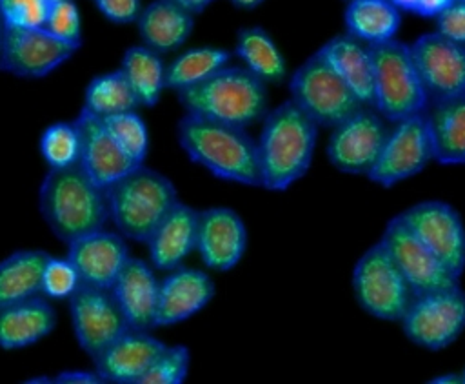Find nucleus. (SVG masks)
<instances>
[{"label": "nucleus", "instance_id": "obj_28", "mask_svg": "<svg viewBox=\"0 0 465 384\" xmlns=\"http://www.w3.org/2000/svg\"><path fill=\"white\" fill-rule=\"evenodd\" d=\"M343 24L351 36L367 45L396 38L401 11L389 0H351L343 11Z\"/></svg>", "mask_w": 465, "mask_h": 384}, {"label": "nucleus", "instance_id": "obj_5", "mask_svg": "<svg viewBox=\"0 0 465 384\" xmlns=\"http://www.w3.org/2000/svg\"><path fill=\"white\" fill-rule=\"evenodd\" d=\"M109 220L129 240L145 244L176 206V186L163 173L138 164L105 187Z\"/></svg>", "mask_w": 465, "mask_h": 384}, {"label": "nucleus", "instance_id": "obj_18", "mask_svg": "<svg viewBox=\"0 0 465 384\" xmlns=\"http://www.w3.org/2000/svg\"><path fill=\"white\" fill-rule=\"evenodd\" d=\"M125 240L118 231L102 227L67 242V258L82 284L111 289L131 257Z\"/></svg>", "mask_w": 465, "mask_h": 384}, {"label": "nucleus", "instance_id": "obj_33", "mask_svg": "<svg viewBox=\"0 0 465 384\" xmlns=\"http://www.w3.org/2000/svg\"><path fill=\"white\" fill-rule=\"evenodd\" d=\"M138 106V98L120 67L93 76L84 91L82 107L98 116L133 111Z\"/></svg>", "mask_w": 465, "mask_h": 384}, {"label": "nucleus", "instance_id": "obj_4", "mask_svg": "<svg viewBox=\"0 0 465 384\" xmlns=\"http://www.w3.org/2000/svg\"><path fill=\"white\" fill-rule=\"evenodd\" d=\"M176 96L187 115L245 129L269 111L267 84L243 66H225Z\"/></svg>", "mask_w": 465, "mask_h": 384}, {"label": "nucleus", "instance_id": "obj_17", "mask_svg": "<svg viewBox=\"0 0 465 384\" xmlns=\"http://www.w3.org/2000/svg\"><path fill=\"white\" fill-rule=\"evenodd\" d=\"M247 227L227 206H211L198 213L196 251L207 269L229 271L245 255Z\"/></svg>", "mask_w": 465, "mask_h": 384}, {"label": "nucleus", "instance_id": "obj_29", "mask_svg": "<svg viewBox=\"0 0 465 384\" xmlns=\"http://www.w3.org/2000/svg\"><path fill=\"white\" fill-rule=\"evenodd\" d=\"M234 55L243 62V67L265 84H282L287 78L285 56L262 25L238 29Z\"/></svg>", "mask_w": 465, "mask_h": 384}, {"label": "nucleus", "instance_id": "obj_13", "mask_svg": "<svg viewBox=\"0 0 465 384\" xmlns=\"http://www.w3.org/2000/svg\"><path fill=\"white\" fill-rule=\"evenodd\" d=\"M67 300L76 342L91 359L131 329L113 291L107 288L80 284Z\"/></svg>", "mask_w": 465, "mask_h": 384}, {"label": "nucleus", "instance_id": "obj_51", "mask_svg": "<svg viewBox=\"0 0 465 384\" xmlns=\"http://www.w3.org/2000/svg\"><path fill=\"white\" fill-rule=\"evenodd\" d=\"M343 2H351V0H343Z\"/></svg>", "mask_w": 465, "mask_h": 384}, {"label": "nucleus", "instance_id": "obj_47", "mask_svg": "<svg viewBox=\"0 0 465 384\" xmlns=\"http://www.w3.org/2000/svg\"><path fill=\"white\" fill-rule=\"evenodd\" d=\"M396 9L400 11H409V13H416L418 7V0H389Z\"/></svg>", "mask_w": 465, "mask_h": 384}, {"label": "nucleus", "instance_id": "obj_8", "mask_svg": "<svg viewBox=\"0 0 465 384\" xmlns=\"http://www.w3.org/2000/svg\"><path fill=\"white\" fill-rule=\"evenodd\" d=\"M352 291L363 311L389 322H400L414 297L381 240L354 264Z\"/></svg>", "mask_w": 465, "mask_h": 384}, {"label": "nucleus", "instance_id": "obj_9", "mask_svg": "<svg viewBox=\"0 0 465 384\" xmlns=\"http://www.w3.org/2000/svg\"><path fill=\"white\" fill-rule=\"evenodd\" d=\"M400 322L411 342L440 351L456 342L465 329V291L458 284L414 295Z\"/></svg>", "mask_w": 465, "mask_h": 384}, {"label": "nucleus", "instance_id": "obj_43", "mask_svg": "<svg viewBox=\"0 0 465 384\" xmlns=\"http://www.w3.org/2000/svg\"><path fill=\"white\" fill-rule=\"evenodd\" d=\"M454 0H418L416 15L423 18H436L440 13H443Z\"/></svg>", "mask_w": 465, "mask_h": 384}, {"label": "nucleus", "instance_id": "obj_27", "mask_svg": "<svg viewBox=\"0 0 465 384\" xmlns=\"http://www.w3.org/2000/svg\"><path fill=\"white\" fill-rule=\"evenodd\" d=\"M434 160L443 166L465 164V93L430 102L427 111Z\"/></svg>", "mask_w": 465, "mask_h": 384}, {"label": "nucleus", "instance_id": "obj_37", "mask_svg": "<svg viewBox=\"0 0 465 384\" xmlns=\"http://www.w3.org/2000/svg\"><path fill=\"white\" fill-rule=\"evenodd\" d=\"M80 284V275L67 257H49L42 275L40 295L51 300H64L69 298Z\"/></svg>", "mask_w": 465, "mask_h": 384}, {"label": "nucleus", "instance_id": "obj_21", "mask_svg": "<svg viewBox=\"0 0 465 384\" xmlns=\"http://www.w3.org/2000/svg\"><path fill=\"white\" fill-rule=\"evenodd\" d=\"M214 297V282L207 271L178 266L160 280L156 328L174 326L202 311Z\"/></svg>", "mask_w": 465, "mask_h": 384}, {"label": "nucleus", "instance_id": "obj_45", "mask_svg": "<svg viewBox=\"0 0 465 384\" xmlns=\"http://www.w3.org/2000/svg\"><path fill=\"white\" fill-rule=\"evenodd\" d=\"M429 382H434V384H460V382H463V377L456 375V373H447V375H438V377L430 379Z\"/></svg>", "mask_w": 465, "mask_h": 384}, {"label": "nucleus", "instance_id": "obj_11", "mask_svg": "<svg viewBox=\"0 0 465 384\" xmlns=\"http://www.w3.org/2000/svg\"><path fill=\"white\" fill-rule=\"evenodd\" d=\"M414 237L458 278L465 271V224L454 206L423 200L398 213Z\"/></svg>", "mask_w": 465, "mask_h": 384}, {"label": "nucleus", "instance_id": "obj_48", "mask_svg": "<svg viewBox=\"0 0 465 384\" xmlns=\"http://www.w3.org/2000/svg\"><path fill=\"white\" fill-rule=\"evenodd\" d=\"M2 33H4V22H2V16H0V42H2Z\"/></svg>", "mask_w": 465, "mask_h": 384}, {"label": "nucleus", "instance_id": "obj_1", "mask_svg": "<svg viewBox=\"0 0 465 384\" xmlns=\"http://www.w3.org/2000/svg\"><path fill=\"white\" fill-rule=\"evenodd\" d=\"M318 129L291 98L269 109L256 138L260 187L285 191L303 178L312 164Z\"/></svg>", "mask_w": 465, "mask_h": 384}, {"label": "nucleus", "instance_id": "obj_36", "mask_svg": "<svg viewBox=\"0 0 465 384\" xmlns=\"http://www.w3.org/2000/svg\"><path fill=\"white\" fill-rule=\"evenodd\" d=\"M191 353L183 344L167 346L143 375L140 384H182L189 373Z\"/></svg>", "mask_w": 465, "mask_h": 384}, {"label": "nucleus", "instance_id": "obj_50", "mask_svg": "<svg viewBox=\"0 0 465 384\" xmlns=\"http://www.w3.org/2000/svg\"><path fill=\"white\" fill-rule=\"evenodd\" d=\"M461 377H463V382H465V369H463V373H461Z\"/></svg>", "mask_w": 465, "mask_h": 384}, {"label": "nucleus", "instance_id": "obj_12", "mask_svg": "<svg viewBox=\"0 0 465 384\" xmlns=\"http://www.w3.org/2000/svg\"><path fill=\"white\" fill-rule=\"evenodd\" d=\"M389 127L374 107H361L332 127L327 140V158L341 173L369 175L374 167Z\"/></svg>", "mask_w": 465, "mask_h": 384}, {"label": "nucleus", "instance_id": "obj_46", "mask_svg": "<svg viewBox=\"0 0 465 384\" xmlns=\"http://www.w3.org/2000/svg\"><path fill=\"white\" fill-rule=\"evenodd\" d=\"M236 9H243V11H252L256 7H260L265 0H229Z\"/></svg>", "mask_w": 465, "mask_h": 384}, {"label": "nucleus", "instance_id": "obj_40", "mask_svg": "<svg viewBox=\"0 0 465 384\" xmlns=\"http://www.w3.org/2000/svg\"><path fill=\"white\" fill-rule=\"evenodd\" d=\"M436 31L445 38L465 44V2L454 0L443 13L436 16Z\"/></svg>", "mask_w": 465, "mask_h": 384}, {"label": "nucleus", "instance_id": "obj_23", "mask_svg": "<svg viewBox=\"0 0 465 384\" xmlns=\"http://www.w3.org/2000/svg\"><path fill=\"white\" fill-rule=\"evenodd\" d=\"M198 213L200 209L178 200L176 206L156 226L145 242L149 249V262L154 269L171 271L182 266L183 260L196 249Z\"/></svg>", "mask_w": 465, "mask_h": 384}, {"label": "nucleus", "instance_id": "obj_26", "mask_svg": "<svg viewBox=\"0 0 465 384\" xmlns=\"http://www.w3.org/2000/svg\"><path fill=\"white\" fill-rule=\"evenodd\" d=\"M142 44L160 55L180 49L193 33L194 15L171 0H153L134 22Z\"/></svg>", "mask_w": 465, "mask_h": 384}, {"label": "nucleus", "instance_id": "obj_20", "mask_svg": "<svg viewBox=\"0 0 465 384\" xmlns=\"http://www.w3.org/2000/svg\"><path fill=\"white\" fill-rule=\"evenodd\" d=\"M167 348L151 331L127 329L94 359V369L104 382L140 384L154 360Z\"/></svg>", "mask_w": 465, "mask_h": 384}, {"label": "nucleus", "instance_id": "obj_25", "mask_svg": "<svg viewBox=\"0 0 465 384\" xmlns=\"http://www.w3.org/2000/svg\"><path fill=\"white\" fill-rule=\"evenodd\" d=\"M318 53L367 107H374V62L371 47L349 33L336 35Z\"/></svg>", "mask_w": 465, "mask_h": 384}, {"label": "nucleus", "instance_id": "obj_34", "mask_svg": "<svg viewBox=\"0 0 465 384\" xmlns=\"http://www.w3.org/2000/svg\"><path fill=\"white\" fill-rule=\"evenodd\" d=\"M118 147L136 164H143L149 153V129L143 118L133 111L102 116Z\"/></svg>", "mask_w": 465, "mask_h": 384}, {"label": "nucleus", "instance_id": "obj_35", "mask_svg": "<svg viewBox=\"0 0 465 384\" xmlns=\"http://www.w3.org/2000/svg\"><path fill=\"white\" fill-rule=\"evenodd\" d=\"M40 153L49 169H62L78 164L80 135L74 122H54L40 136Z\"/></svg>", "mask_w": 465, "mask_h": 384}, {"label": "nucleus", "instance_id": "obj_31", "mask_svg": "<svg viewBox=\"0 0 465 384\" xmlns=\"http://www.w3.org/2000/svg\"><path fill=\"white\" fill-rule=\"evenodd\" d=\"M120 69L133 87L140 106L153 107L158 104L163 89H167V64L162 60L160 53L145 47L143 44L131 45L122 55Z\"/></svg>", "mask_w": 465, "mask_h": 384}, {"label": "nucleus", "instance_id": "obj_42", "mask_svg": "<svg viewBox=\"0 0 465 384\" xmlns=\"http://www.w3.org/2000/svg\"><path fill=\"white\" fill-rule=\"evenodd\" d=\"M53 382H56V384H100L104 380L96 373V369H93V371L65 369V371H60L56 377H53Z\"/></svg>", "mask_w": 465, "mask_h": 384}, {"label": "nucleus", "instance_id": "obj_38", "mask_svg": "<svg viewBox=\"0 0 465 384\" xmlns=\"http://www.w3.org/2000/svg\"><path fill=\"white\" fill-rule=\"evenodd\" d=\"M51 4L47 0H0L4 27L40 29L45 27Z\"/></svg>", "mask_w": 465, "mask_h": 384}, {"label": "nucleus", "instance_id": "obj_7", "mask_svg": "<svg viewBox=\"0 0 465 384\" xmlns=\"http://www.w3.org/2000/svg\"><path fill=\"white\" fill-rule=\"evenodd\" d=\"M291 100L305 111L318 127H334L363 106L340 75L316 51L303 60L289 78Z\"/></svg>", "mask_w": 465, "mask_h": 384}, {"label": "nucleus", "instance_id": "obj_24", "mask_svg": "<svg viewBox=\"0 0 465 384\" xmlns=\"http://www.w3.org/2000/svg\"><path fill=\"white\" fill-rule=\"evenodd\" d=\"M56 322V311L44 295L0 306V348L11 351L33 346L45 339Z\"/></svg>", "mask_w": 465, "mask_h": 384}, {"label": "nucleus", "instance_id": "obj_19", "mask_svg": "<svg viewBox=\"0 0 465 384\" xmlns=\"http://www.w3.org/2000/svg\"><path fill=\"white\" fill-rule=\"evenodd\" d=\"M73 122L80 135L78 164L98 186L105 189L138 166L118 147L102 116L82 107Z\"/></svg>", "mask_w": 465, "mask_h": 384}, {"label": "nucleus", "instance_id": "obj_32", "mask_svg": "<svg viewBox=\"0 0 465 384\" xmlns=\"http://www.w3.org/2000/svg\"><path fill=\"white\" fill-rule=\"evenodd\" d=\"M232 51L218 45H198L182 51L174 56L165 69V84L171 91H180L191 87L218 69L229 66Z\"/></svg>", "mask_w": 465, "mask_h": 384}, {"label": "nucleus", "instance_id": "obj_2", "mask_svg": "<svg viewBox=\"0 0 465 384\" xmlns=\"http://www.w3.org/2000/svg\"><path fill=\"white\" fill-rule=\"evenodd\" d=\"M176 138L187 158L216 178L260 187L258 147L245 127L185 113L176 126Z\"/></svg>", "mask_w": 465, "mask_h": 384}, {"label": "nucleus", "instance_id": "obj_15", "mask_svg": "<svg viewBox=\"0 0 465 384\" xmlns=\"http://www.w3.org/2000/svg\"><path fill=\"white\" fill-rule=\"evenodd\" d=\"M411 55L429 104L465 93V44L432 31L411 44Z\"/></svg>", "mask_w": 465, "mask_h": 384}, {"label": "nucleus", "instance_id": "obj_16", "mask_svg": "<svg viewBox=\"0 0 465 384\" xmlns=\"http://www.w3.org/2000/svg\"><path fill=\"white\" fill-rule=\"evenodd\" d=\"M405 277L412 295L438 291L460 284L454 277L409 229L400 215L392 217L380 238Z\"/></svg>", "mask_w": 465, "mask_h": 384}, {"label": "nucleus", "instance_id": "obj_10", "mask_svg": "<svg viewBox=\"0 0 465 384\" xmlns=\"http://www.w3.org/2000/svg\"><path fill=\"white\" fill-rule=\"evenodd\" d=\"M434 160V144L425 113L398 120L389 129L383 149L367 175L381 187H392L418 173Z\"/></svg>", "mask_w": 465, "mask_h": 384}, {"label": "nucleus", "instance_id": "obj_39", "mask_svg": "<svg viewBox=\"0 0 465 384\" xmlns=\"http://www.w3.org/2000/svg\"><path fill=\"white\" fill-rule=\"evenodd\" d=\"M45 29L56 38L80 49L82 45V16L80 9L73 0L51 4Z\"/></svg>", "mask_w": 465, "mask_h": 384}, {"label": "nucleus", "instance_id": "obj_22", "mask_svg": "<svg viewBox=\"0 0 465 384\" xmlns=\"http://www.w3.org/2000/svg\"><path fill=\"white\" fill-rule=\"evenodd\" d=\"M160 280L151 262L129 257L111 291L122 308L131 329L151 331L156 328Z\"/></svg>", "mask_w": 465, "mask_h": 384}, {"label": "nucleus", "instance_id": "obj_14", "mask_svg": "<svg viewBox=\"0 0 465 384\" xmlns=\"http://www.w3.org/2000/svg\"><path fill=\"white\" fill-rule=\"evenodd\" d=\"M78 47L56 38L45 27H4L0 42V71L18 78H44L67 62Z\"/></svg>", "mask_w": 465, "mask_h": 384}, {"label": "nucleus", "instance_id": "obj_41", "mask_svg": "<svg viewBox=\"0 0 465 384\" xmlns=\"http://www.w3.org/2000/svg\"><path fill=\"white\" fill-rule=\"evenodd\" d=\"M96 9L113 24H134L142 13V0H93Z\"/></svg>", "mask_w": 465, "mask_h": 384}, {"label": "nucleus", "instance_id": "obj_52", "mask_svg": "<svg viewBox=\"0 0 465 384\" xmlns=\"http://www.w3.org/2000/svg\"><path fill=\"white\" fill-rule=\"evenodd\" d=\"M463 2H465V0H463Z\"/></svg>", "mask_w": 465, "mask_h": 384}, {"label": "nucleus", "instance_id": "obj_44", "mask_svg": "<svg viewBox=\"0 0 465 384\" xmlns=\"http://www.w3.org/2000/svg\"><path fill=\"white\" fill-rule=\"evenodd\" d=\"M173 4H176V5H180L182 9H185L187 13H191V15H200V13H203L211 4H214L216 0H171Z\"/></svg>", "mask_w": 465, "mask_h": 384}, {"label": "nucleus", "instance_id": "obj_49", "mask_svg": "<svg viewBox=\"0 0 465 384\" xmlns=\"http://www.w3.org/2000/svg\"><path fill=\"white\" fill-rule=\"evenodd\" d=\"M49 4H56V2H64V0H47Z\"/></svg>", "mask_w": 465, "mask_h": 384}, {"label": "nucleus", "instance_id": "obj_6", "mask_svg": "<svg viewBox=\"0 0 465 384\" xmlns=\"http://www.w3.org/2000/svg\"><path fill=\"white\" fill-rule=\"evenodd\" d=\"M369 47L374 62V109L392 124L425 113L429 96L414 66L411 45L394 38Z\"/></svg>", "mask_w": 465, "mask_h": 384}, {"label": "nucleus", "instance_id": "obj_3", "mask_svg": "<svg viewBox=\"0 0 465 384\" xmlns=\"http://www.w3.org/2000/svg\"><path fill=\"white\" fill-rule=\"evenodd\" d=\"M38 209L51 233L64 244L105 227L107 193L80 164L49 169L38 187Z\"/></svg>", "mask_w": 465, "mask_h": 384}, {"label": "nucleus", "instance_id": "obj_30", "mask_svg": "<svg viewBox=\"0 0 465 384\" xmlns=\"http://www.w3.org/2000/svg\"><path fill=\"white\" fill-rule=\"evenodd\" d=\"M44 249H16L0 260V306L40 295L44 268L49 260Z\"/></svg>", "mask_w": 465, "mask_h": 384}]
</instances>
